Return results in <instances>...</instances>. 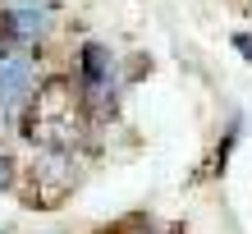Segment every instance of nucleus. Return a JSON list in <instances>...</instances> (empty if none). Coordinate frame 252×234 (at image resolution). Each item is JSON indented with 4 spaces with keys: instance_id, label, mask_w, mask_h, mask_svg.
I'll return each mask as SVG.
<instances>
[{
    "instance_id": "f257e3e1",
    "label": "nucleus",
    "mask_w": 252,
    "mask_h": 234,
    "mask_svg": "<svg viewBox=\"0 0 252 234\" xmlns=\"http://www.w3.org/2000/svg\"><path fill=\"white\" fill-rule=\"evenodd\" d=\"M28 138L51 152H69L83 138V110H78V97L69 92V83H51L37 92L32 115H28Z\"/></svg>"
},
{
    "instance_id": "f03ea898",
    "label": "nucleus",
    "mask_w": 252,
    "mask_h": 234,
    "mask_svg": "<svg viewBox=\"0 0 252 234\" xmlns=\"http://www.w3.org/2000/svg\"><path fill=\"white\" fill-rule=\"evenodd\" d=\"M32 83H37V69H32V55L23 51H5L0 55V115H19L32 97Z\"/></svg>"
},
{
    "instance_id": "7ed1b4c3",
    "label": "nucleus",
    "mask_w": 252,
    "mask_h": 234,
    "mask_svg": "<svg viewBox=\"0 0 252 234\" xmlns=\"http://www.w3.org/2000/svg\"><path fill=\"white\" fill-rule=\"evenodd\" d=\"M78 83L87 101H96V106H106L115 101V87H120V74H115V55L106 46H87L83 60H78Z\"/></svg>"
},
{
    "instance_id": "20e7f679",
    "label": "nucleus",
    "mask_w": 252,
    "mask_h": 234,
    "mask_svg": "<svg viewBox=\"0 0 252 234\" xmlns=\"http://www.w3.org/2000/svg\"><path fill=\"white\" fill-rule=\"evenodd\" d=\"M5 33L9 41H37L41 33H46V9H37V5H14L5 14Z\"/></svg>"
},
{
    "instance_id": "39448f33",
    "label": "nucleus",
    "mask_w": 252,
    "mask_h": 234,
    "mask_svg": "<svg viewBox=\"0 0 252 234\" xmlns=\"http://www.w3.org/2000/svg\"><path fill=\"white\" fill-rule=\"evenodd\" d=\"M5 184H9V156L0 152V188H5Z\"/></svg>"
}]
</instances>
